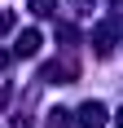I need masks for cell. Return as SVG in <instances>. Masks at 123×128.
Here are the masks:
<instances>
[{
    "label": "cell",
    "mask_w": 123,
    "mask_h": 128,
    "mask_svg": "<svg viewBox=\"0 0 123 128\" xmlns=\"http://www.w3.org/2000/svg\"><path fill=\"white\" fill-rule=\"evenodd\" d=\"M79 124H84V128H106V106H101V102H88L84 110H79Z\"/></svg>",
    "instance_id": "6da1fadb"
},
{
    "label": "cell",
    "mask_w": 123,
    "mask_h": 128,
    "mask_svg": "<svg viewBox=\"0 0 123 128\" xmlns=\"http://www.w3.org/2000/svg\"><path fill=\"white\" fill-rule=\"evenodd\" d=\"M35 49H40V31H22V36H18V44H13V53H18V58H35Z\"/></svg>",
    "instance_id": "7a4b0ae2"
},
{
    "label": "cell",
    "mask_w": 123,
    "mask_h": 128,
    "mask_svg": "<svg viewBox=\"0 0 123 128\" xmlns=\"http://www.w3.org/2000/svg\"><path fill=\"white\" fill-rule=\"evenodd\" d=\"M49 128H70V119H66V110H53V115H49Z\"/></svg>",
    "instance_id": "3957f363"
},
{
    "label": "cell",
    "mask_w": 123,
    "mask_h": 128,
    "mask_svg": "<svg viewBox=\"0 0 123 128\" xmlns=\"http://www.w3.org/2000/svg\"><path fill=\"white\" fill-rule=\"evenodd\" d=\"M53 4H57V0H31V9H35V13H53Z\"/></svg>",
    "instance_id": "277c9868"
},
{
    "label": "cell",
    "mask_w": 123,
    "mask_h": 128,
    "mask_svg": "<svg viewBox=\"0 0 123 128\" xmlns=\"http://www.w3.org/2000/svg\"><path fill=\"white\" fill-rule=\"evenodd\" d=\"M4 97H9V93H4V88H0V106H4Z\"/></svg>",
    "instance_id": "5b68a950"
},
{
    "label": "cell",
    "mask_w": 123,
    "mask_h": 128,
    "mask_svg": "<svg viewBox=\"0 0 123 128\" xmlns=\"http://www.w3.org/2000/svg\"><path fill=\"white\" fill-rule=\"evenodd\" d=\"M119 128H123V115H119Z\"/></svg>",
    "instance_id": "8992f818"
}]
</instances>
